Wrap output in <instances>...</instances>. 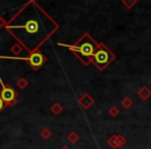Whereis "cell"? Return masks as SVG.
<instances>
[{"label": "cell", "mask_w": 151, "mask_h": 149, "mask_svg": "<svg viewBox=\"0 0 151 149\" xmlns=\"http://www.w3.org/2000/svg\"><path fill=\"white\" fill-rule=\"evenodd\" d=\"M75 52H77L80 57H90L93 56L95 51V44L93 40H91L89 37H85L83 40H81V42L79 44V46H77L76 48H73Z\"/></svg>", "instance_id": "1"}, {"label": "cell", "mask_w": 151, "mask_h": 149, "mask_svg": "<svg viewBox=\"0 0 151 149\" xmlns=\"http://www.w3.org/2000/svg\"><path fill=\"white\" fill-rule=\"evenodd\" d=\"M92 58L95 64L99 68H103L110 62V53L106 49H99L93 54Z\"/></svg>", "instance_id": "2"}, {"label": "cell", "mask_w": 151, "mask_h": 149, "mask_svg": "<svg viewBox=\"0 0 151 149\" xmlns=\"http://www.w3.org/2000/svg\"><path fill=\"white\" fill-rule=\"evenodd\" d=\"M0 94H1L2 101H6V103H12L16 99V92L11 87H3Z\"/></svg>", "instance_id": "3"}, {"label": "cell", "mask_w": 151, "mask_h": 149, "mask_svg": "<svg viewBox=\"0 0 151 149\" xmlns=\"http://www.w3.org/2000/svg\"><path fill=\"white\" fill-rule=\"evenodd\" d=\"M27 61L30 63L31 66L38 67L42 64V62H44V56H42V54H40L38 52H35V53H33L31 56L28 57Z\"/></svg>", "instance_id": "4"}, {"label": "cell", "mask_w": 151, "mask_h": 149, "mask_svg": "<svg viewBox=\"0 0 151 149\" xmlns=\"http://www.w3.org/2000/svg\"><path fill=\"white\" fill-rule=\"evenodd\" d=\"M18 28H24L28 33H35L38 30V23L35 20H28L25 25H18Z\"/></svg>", "instance_id": "5"}, {"label": "cell", "mask_w": 151, "mask_h": 149, "mask_svg": "<svg viewBox=\"0 0 151 149\" xmlns=\"http://www.w3.org/2000/svg\"><path fill=\"white\" fill-rule=\"evenodd\" d=\"M3 107H4V101H2V99L0 97V111L3 109Z\"/></svg>", "instance_id": "6"}]
</instances>
